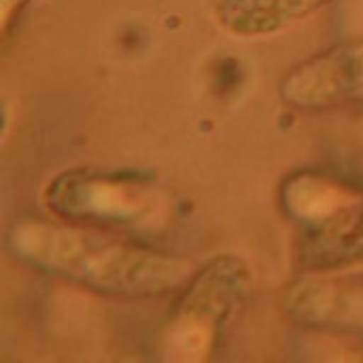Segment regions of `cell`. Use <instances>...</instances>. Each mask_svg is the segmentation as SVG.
<instances>
[{"label": "cell", "mask_w": 363, "mask_h": 363, "mask_svg": "<svg viewBox=\"0 0 363 363\" xmlns=\"http://www.w3.org/2000/svg\"><path fill=\"white\" fill-rule=\"evenodd\" d=\"M4 245L13 259L40 274L128 302L177 296L196 270L185 257L53 215L15 219Z\"/></svg>", "instance_id": "6da1fadb"}, {"label": "cell", "mask_w": 363, "mask_h": 363, "mask_svg": "<svg viewBox=\"0 0 363 363\" xmlns=\"http://www.w3.org/2000/svg\"><path fill=\"white\" fill-rule=\"evenodd\" d=\"M251 291L253 274L238 255H217L196 268L177 294L164 330V353L183 362L208 359L245 311Z\"/></svg>", "instance_id": "7a4b0ae2"}, {"label": "cell", "mask_w": 363, "mask_h": 363, "mask_svg": "<svg viewBox=\"0 0 363 363\" xmlns=\"http://www.w3.org/2000/svg\"><path fill=\"white\" fill-rule=\"evenodd\" d=\"M43 204L53 217L119 230L149 221L160 211L162 196L138 172L72 168L47 183Z\"/></svg>", "instance_id": "3957f363"}, {"label": "cell", "mask_w": 363, "mask_h": 363, "mask_svg": "<svg viewBox=\"0 0 363 363\" xmlns=\"http://www.w3.org/2000/svg\"><path fill=\"white\" fill-rule=\"evenodd\" d=\"M283 100L304 113H330L363 104V38L336 45L291 68Z\"/></svg>", "instance_id": "277c9868"}, {"label": "cell", "mask_w": 363, "mask_h": 363, "mask_svg": "<svg viewBox=\"0 0 363 363\" xmlns=\"http://www.w3.org/2000/svg\"><path fill=\"white\" fill-rule=\"evenodd\" d=\"M283 313L304 330L363 334V274H304L283 294Z\"/></svg>", "instance_id": "5b68a950"}, {"label": "cell", "mask_w": 363, "mask_h": 363, "mask_svg": "<svg viewBox=\"0 0 363 363\" xmlns=\"http://www.w3.org/2000/svg\"><path fill=\"white\" fill-rule=\"evenodd\" d=\"M294 264L302 274H334L363 266V196L328 217L302 225L294 245Z\"/></svg>", "instance_id": "8992f818"}, {"label": "cell", "mask_w": 363, "mask_h": 363, "mask_svg": "<svg viewBox=\"0 0 363 363\" xmlns=\"http://www.w3.org/2000/svg\"><path fill=\"white\" fill-rule=\"evenodd\" d=\"M334 0H219V23L236 36L279 32Z\"/></svg>", "instance_id": "52a82bcc"}, {"label": "cell", "mask_w": 363, "mask_h": 363, "mask_svg": "<svg viewBox=\"0 0 363 363\" xmlns=\"http://www.w3.org/2000/svg\"><path fill=\"white\" fill-rule=\"evenodd\" d=\"M357 196L359 191L347 183H338L315 172H298L283 183L281 204L291 219L308 225L328 217Z\"/></svg>", "instance_id": "ba28073f"}, {"label": "cell", "mask_w": 363, "mask_h": 363, "mask_svg": "<svg viewBox=\"0 0 363 363\" xmlns=\"http://www.w3.org/2000/svg\"><path fill=\"white\" fill-rule=\"evenodd\" d=\"M28 0H2V17H4V28L9 26V17L19 11Z\"/></svg>", "instance_id": "9c48e42d"}]
</instances>
